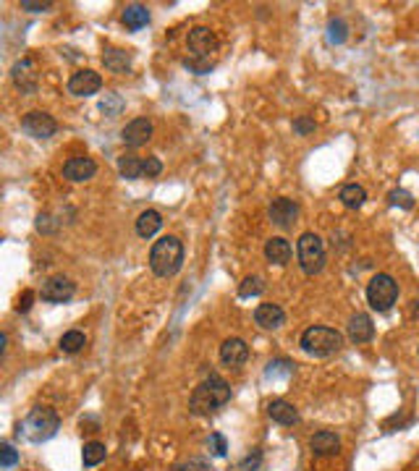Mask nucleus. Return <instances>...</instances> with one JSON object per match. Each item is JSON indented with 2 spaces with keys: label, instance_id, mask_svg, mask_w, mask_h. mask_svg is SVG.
<instances>
[{
  "label": "nucleus",
  "instance_id": "nucleus-1",
  "mask_svg": "<svg viewBox=\"0 0 419 471\" xmlns=\"http://www.w3.org/2000/svg\"><path fill=\"white\" fill-rule=\"evenodd\" d=\"M231 400V385L220 375H210L194 388L192 398H189V411L197 416H207L215 414L217 409H223Z\"/></svg>",
  "mask_w": 419,
  "mask_h": 471
},
{
  "label": "nucleus",
  "instance_id": "nucleus-2",
  "mask_svg": "<svg viewBox=\"0 0 419 471\" xmlns=\"http://www.w3.org/2000/svg\"><path fill=\"white\" fill-rule=\"evenodd\" d=\"M184 265V244L176 236H163L160 241L152 244L150 251V267L157 278H170L176 275Z\"/></svg>",
  "mask_w": 419,
  "mask_h": 471
},
{
  "label": "nucleus",
  "instance_id": "nucleus-3",
  "mask_svg": "<svg viewBox=\"0 0 419 471\" xmlns=\"http://www.w3.org/2000/svg\"><path fill=\"white\" fill-rule=\"evenodd\" d=\"M60 429L58 414L48 409V406H37L26 414V419L19 424V437H24L29 443H45L50 437H55Z\"/></svg>",
  "mask_w": 419,
  "mask_h": 471
},
{
  "label": "nucleus",
  "instance_id": "nucleus-4",
  "mask_svg": "<svg viewBox=\"0 0 419 471\" xmlns=\"http://www.w3.org/2000/svg\"><path fill=\"white\" fill-rule=\"evenodd\" d=\"M344 346V335L333 328H310L304 330L301 335V348L312 356H333V353L341 351Z\"/></svg>",
  "mask_w": 419,
  "mask_h": 471
},
{
  "label": "nucleus",
  "instance_id": "nucleus-5",
  "mask_svg": "<svg viewBox=\"0 0 419 471\" xmlns=\"http://www.w3.org/2000/svg\"><path fill=\"white\" fill-rule=\"evenodd\" d=\"M296 257H299L301 270L307 275H317L325 267V244L317 233H301L296 244Z\"/></svg>",
  "mask_w": 419,
  "mask_h": 471
},
{
  "label": "nucleus",
  "instance_id": "nucleus-6",
  "mask_svg": "<svg viewBox=\"0 0 419 471\" xmlns=\"http://www.w3.org/2000/svg\"><path fill=\"white\" fill-rule=\"evenodd\" d=\"M398 299V283L385 275V272H377L370 283H367V301L375 312H388L391 306L395 304Z\"/></svg>",
  "mask_w": 419,
  "mask_h": 471
},
{
  "label": "nucleus",
  "instance_id": "nucleus-7",
  "mask_svg": "<svg viewBox=\"0 0 419 471\" xmlns=\"http://www.w3.org/2000/svg\"><path fill=\"white\" fill-rule=\"evenodd\" d=\"M186 47L192 50V58L197 60H210V55L217 50V37L213 29L207 26H194L189 37H186Z\"/></svg>",
  "mask_w": 419,
  "mask_h": 471
},
{
  "label": "nucleus",
  "instance_id": "nucleus-8",
  "mask_svg": "<svg viewBox=\"0 0 419 471\" xmlns=\"http://www.w3.org/2000/svg\"><path fill=\"white\" fill-rule=\"evenodd\" d=\"M21 129L32 136V139H50L55 131H58V123L50 113H42V110H32L21 118Z\"/></svg>",
  "mask_w": 419,
  "mask_h": 471
},
{
  "label": "nucleus",
  "instance_id": "nucleus-9",
  "mask_svg": "<svg viewBox=\"0 0 419 471\" xmlns=\"http://www.w3.org/2000/svg\"><path fill=\"white\" fill-rule=\"evenodd\" d=\"M42 299L50 301V304H63V301H69L73 299L76 294V283H71L69 278H63V275H55V278H48V281L42 283Z\"/></svg>",
  "mask_w": 419,
  "mask_h": 471
},
{
  "label": "nucleus",
  "instance_id": "nucleus-10",
  "mask_svg": "<svg viewBox=\"0 0 419 471\" xmlns=\"http://www.w3.org/2000/svg\"><path fill=\"white\" fill-rule=\"evenodd\" d=\"M100 87H102V79H100V73L92 69L76 71V73H71V79H69V92L76 94V97L97 94L100 92Z\"/></svg>",
  "mask_w": 419,
  "mask_h": 471
},
{
  "label": "nucleus",
  "instance_id": "nucleus-11",
  "mask_svg": "<svg viewBox=\"0 0 419 471\" xmlns=\"http://www.w3.org/2000/svg\"><path fill=\"white\" fill-rule=\"evenodd\" d=\"M121 139H123L126 147L136 150V147H142V144L152 139V123L147 118H134L132 123L121 131Z\"/></svg>",
  "mask_w": 419,
  "mask_h": 471
},
{
  "label": "nucleus",
  "instance_id": "nucleus-12",
  "mask_svg": "<svg viewBox=\"0 0 419 471\" xmlns=\"http://www.w3.org/2000/svg\"><path fill=\"white\" fill-rule=\"evenodd\" d=\"M296 217H299V204L294 199H288V197H278L273 199L270 204V220L278 225V228H288V225L296 223Z\"/></svg>",
  "mask_w": 419,
  "mask_h": 471
},
{
  "label": "nucleus",
  "instance_id": "nucleus-13",
  "mask_svg": "<svg viewBox=\"0 0 419 471\" xmlns=\"http://www.w3.org/2000/svg\"><path fill=\"white\" fill-rule=\"evenodd\" d=\"M97 173V163L92 157H71L69 163L63 165V176L73 181V184H82Z\"/></svg>",
  "mask_w": 419,
  "mask_h": 471
},
{
  "label": "nucleus",
  "instance_id": "nucleus-14",
  "mask_svg": "<svg viewBox=\"0 0 419 471\" xmlns=\"http://www.w3.org/2000/svg\"><path fill=\"white\" fill-rule=\"evenodd\" d=\"M249 359V346L241 338H228L220 346V362L226 366H241Z\"/></svg>",
  "mask_w": 419,
  "mask_h": 471
},
{
  "label": "nucleus",
  "instance_id": "nucleus-15",
  "mask_svg": "<svg viewBox=\"0 0 419 471\" xmlns=\"http://www.w3.org/2000/svg\"><path fill=\"white\" fill-rule=\"evenodd\" d=\"M254 322L262 330H278L286 322V312L278 304H260L254 309Z\"/></svg>",
  "mask_w": 419,
  "mask_h": 471
},
{
  "label": "nucleus",
  "instance_id": "nucleus-16",
  "mask_svg": "<svg viewBox=\"0 0 419 471\" xmlns=\"http://www.w3.org/2000/svg\"><path fill=\"white\" fill-rule=\"evenodd\" d=\"M310 450L314 456H335L341 450V440L335 432L330 429H323V432H314L310 440Z\"/></svg>",
  "mask_w": 419,
  "mask_h": 471
},
{
  "label": "nucleus",
  "instance_id": "nucleus-17",
  "mask_svg": "<svg viewBox=\"0 0 419 471\" xmlns=\"http://www.w3.org/2000/svg\"><path fill=\"white\" fill-rule=\"evenodd\" d=\"M13 82H16V87L21 89V92H35L37 89V73H35V63L29 58L19 60L16 66H13L11 71Z\"/></svg>",
  "mask_w": 419,
  "mask_h": 471
},
{
  "label": "nucleus",
  "instance_id": "nucleus-18",
  "mask_svg": "<svg viewBox=\"0 0 419 471\" xmlns=\"http://www.w3.org/2000/svg\"><path fill=\"white\" fill-rule=\"evenodd\" d=\"M267 416H270L273 422L283 424V427H291V424L299 422V411L294 409V403H288V400L283 398L267 403Z\"/></svg>",
  "mask_w": 419,
  "mask_h": 471
},
{
  "label": "nucleus",
  "instance_id": "nucleus-19",
  "mask_svg": "<svg viewBox=\"0 0 419 471\" xmlns=\"http://www.w3.org/2000/svg\"><path fill=\"white\" fill-rule=\"evenodd\" d=\"M348 338L351 343H367L372 341V335H375V325H372V319L367 314H362L357 312L354 317L348 319Z\"/></svg>",
  "mask_w": 419,
  "mask_h": 471
},
{
  "label": "nucleus",
  "instance_id": "nucleus-20",
  "mask_svg": "<svg viewBox=\"0 0 419 471\" xmlns=\"http://www.w3.org/2000/svg\"><path fill=\"white\" fill-rule=\"evenodd\" d=\"M265 257H267V262L283 267V265H288V259H291V244H288L286 238L276 236V238H270V241L265 244Z\"/></svg>",
  "mask_w": 419,
  "mask_h": 471
},
{
  "label": "nucleus",
  "instance_id": "nucleus-21",
  "mask_svg": "<svg viewBox=\"0 0 419 471\" xmlns=\"http://www.w3.org/2000/svg\"><path fill=\"white\" fill-rule=\"evenodd\" d=\"M123 24H126V29H132V32H139L142 26L150 24V11H147V6L142 3H132V6H126L123 8Z\"/></svg>",
  "mask_w": 419,
  "mask_h": 471
},
{
  "label": "nucleus",
  "instance_id": "nucleus-22",
  "mask_svg": "<svg viewBox=\"0 0 419 471\" xmlns=\"http://www.w3.org/2000/svg\"><path fill=\"white\" fill-rule=\"evenodd\" d=\"M102 63H105V69H110L113 73H126V71L132 69V55H129L126 50H118V47H105Z\"/></svg>",
  "mask_w": 419,
  "mask_h": 471
},
{
  "label": "nucleus",
  "instance_id": "nucleus-23",
  "mask_svg": "<svg viewBox=\"0 0 419 471\" xmlns=\"http://www.w3.org/2000/svg\"><path fill=\"white\" fill-rule=\"evenodd\" d=\"M163 228V217L157 210H144L139 217H136V233L142 238H152Z\"/></svg>",
  "mask_w": 419,
  "mask_h": 471
},
{
  "label": "nucleus",
  "instance_id": "nucleus-24",
  "mask_svg": "<svg viewBox=\"0 0 419 471\" xmlns=\"http://www.w3.org/2000/svg\"><path fill=\"white\" fill-rule=\"evenodd\" d=\"M118 173L126 181H136L139 176H144V160L136 154H123L118 157Z\"/></svg>",
  "mask_w": 419,
  "mask_h": 471
},
{
  "label": "nucleus",
  "instance_id": "nucleus-25",
  "mask_svg": "<svg viewBox=\"0 0 419 471\" xmlns=\"http://www.w3.org/2000/svg\"><path fill=\"white\" fill-rule=\"evenodd\" d=\"M364 199H367V191L359 184H346V186L341 188V202L346 204L348 210H359Z\"/></svg>",
  "mask_w": 419,
  "mask_h": 471
},
{
  "label": "nucleus",
  "instance_id": "nucleus-26",
  "mask_svg": "<svg viewBox=\"0 0 419 471\" xmlns=\"http://www.w3.org/2000/svg\"><path fill=\"white\" fill-rule=\"evenodd\" d=\"M105 456H108V450H105L102 443H87V445H84V453H82V461H84V466L92 469L97 463H102Z\"/></svg>",
  "mask_w": 419,
  "mask_h": 471
},
{
  "label": "nucleus",
  "instance_id": "nucleus-27",
  "mask_svg": "<svg viewBox=\"0 0 419 471\" xmlns=\"http://www.w3.org/2000/svg\"><path fill=\"white\" fill-rule=\"evenodd\" d=\"M84 346H87V338H84L82 330H69V332L60 338V351L63 353H76L82 351Z\"/></svg>",
  "mask_w": 419,
  "mask_h": 471
},
{
  "label": "nucleus",
  "instance_id": "nucleus-28",
  "mask_svg": "<svg viewBox=\"0 0 419 471\" xmlns=\"http://www.w3.org/2000/svg\"><path fill=\"white\" fill-rule=\"evenodd\" d=\"M265 291V281L260 275H249V278H244L239 285V296L241 299H249V296H260Z\"/></svg>",
  "mask_w": 419,
  "mask_h": 471
},
{
  "label": "nucleus",
  "instance_id": "nucleus-29",
  "mask_svg": "<svg viewBox=\"0 0 419 471\" xmlns=\"http://www.w3.org/2000/svg\"><path fill=\"white\" fill-rule=\"evenodd\" d=\"M388 202L393 204V207H401V210H411L414 207V197L404 191V188H393L391 194H388Z\"/></svg>",
  "mask_w": 419,
  "mask_h": 471
},
{
  "label": "nucleus",
  "instance_id": "nucleus-30",
  "mask_svg": "<svg viewBox=\"0 0 419 471\" xmlns=\"http://www.w3.org/2000/svg\"><path fill=\"white\" fill-rule=\"evenodd\" d=\"M173 471H213V469H210V463L204 459L194 456V459H186V461H181V463H176Z\"/></svg>",
  "mask_w": 419,
  "mask_h": 471
},
{
  "label": "nucleus",
  "instance_id": "nucleus-31",
  "mask_svg": "<svg viewBox=\"0 0 419 471\" xmlns=\"http://www.w3.org/2000/svg\"><path fill=\"white\" fill-rule=\"evenodd\" d=\"M260 466H262V453H260V450H251L247 459L236 463V471H260Z\"/></svg>",
  "mask_w": 419,
  "mask_h": 471
},
{
  "label": "nucleus",
  "instance_id": "nucleus-32",
  "mask_svg": "<svg viewBox=\"0 0 419 471\" xmlns=\"http://www.w3.org/2000/svg\"><path fill=\"white\" fill-rule=\"evenodd\" d=\"M207 445H210V453L213 456H217V459H223L228 453V443H226V437L220 435V432H213L210 435V440H207Z\"/></svg>",
  "mask_w": 419,
  "mask_h": 471
},
{
  "label": "nucleus",
  "instance_id": "nucleus-33",
  "mask_svg": "<svg viewBox=\"0 0 419 471\" xmlns=\"http://www.w3.org/2000/svg\"><path fill=\"white\" fill-rule=\"evenodd\" d=\"M121 107H123V103H121V97L118 94H108V97H105V100H102V103H100V110H102V113H105V116H118L121 113Z\"/></svg>",
  "mask_w": 419,
  "mask_h": 471
},
{
  "label": "nucleus",
  "instance_id": "nucleus-34",
  "mask_svg": "<svg viewBox=\"0 0 419 471\" xmlns=\"http://www.w3.org/2000/svg\"><path fill=\"white\" fill-rule=\"evenodd\" d=\"M16 461H19V453L13 450V445L3 443V445H0V466H3V469H11Z\"/></svg>",
  "mask_w": 419,
  "mask_h": 471
},
{
  "label": "nucleus",
  "instance_id": "nucleus-35",
  "mask_svg": "<svg viewBox=\"0 0 419 471\" xmlns=\"http://www.w3.org/2000/svg\"><path fill=\"white\" fill-rule=\"evenodd\" d=\"M314 129H317V123H314L310 116H299L294 121V131H296L299 136H307V134H312Z\"/></svg>",
  "mask_w": 419,
  "mask_h": 471
},
{
  "label": "nucleus",
  "instance_id": "nucleus-36",
  "mask_svg": "<svg viewBox=\"0 0 419 471\" xmlns=\"http://www.w3.org/2000/svg\"><path fill=\"white\" fill-rule=\"evenodd\" d=\"M265 375H267V377H276V375L291 377V375H294V366L288 364V362H270Z\"/></svg>",
  "mask_w": 419,
  "mask_h": 471
},
{
  "label": "nucleus",
  "instance_id": "nucleus-37",
  "mask_svg": "<svg viewBox=\"0 0 419 471\" xmlns=\"http://www.w3.org/2000/svg\"><path fill=\"white\" fill-rule=\"evenodd\" d=\"M330 42H335V45H341L344 39H346V24L341 21V19H335V21H330Z\"/></svg>",
  "mask_w": 419,
  "mask_h": 471
},
{
  "label": "nucleus",
  "instance_id": "nucleus-38",
  "mask_svg": "<svg viewBox=\"0 0 419 471\" xmlns=\"http://www.w3.org/2000/svg\"><path fill=\"white\" fill-rule=\"evenodd\" d=\"M184 66H186L189 71H194V73H199V76H202V73H210V71H213V63H210V60L186 58V60H184Z\"/></svg>",
  "mask_w": 419,
  "mask_h": 471
},
{
  "label": "nucleus",
  "instance_id": "nucleus-39",
  "mask_svg": "<svg viewBox=\"0 0 419 471\" xmlns=\"http://www.w3.org/2000/svg\"><path fill=\"white\" fill-rule=\"evenodd\" d=\"M21 8L29 13H42V11H50L53 3H50V0H42V3H39V0H21Z\"/></svg>",
  "mask_w": 419,
  "mask_h": 471
},
{
  "label": "nucleus",
  "instance_id": "nucleus-40",
  "mask_svg": "<svg viewBox=\"0 0 419 471\" xmlns=\"http://www.w3.org/2000/svg\"><path fill=\"white\" fill-rule=\"evenodd\" d=\"M160 173H163V163H160L157 157H147V160H144V176L155 178L160 176Z\"/></svg>",
  "mask_w": 419,
  "mask_h": 471
},
{
  "label": "nucleus",
  "instance_id": "nucleus-41",
  "mask_svg": "<svg viewBox=\"0 0 419 471\" xmlns=\"http://www.w3.org/2000/svg\"><path fill=\"white\" fill-rule=\"evenodd\" d=\"M37 231H39V233H55V231H58V223H53L50 215H39V217H37Z\"/></svg>",
  "mask_w": 419,
  "mask_h": 471
},
{
  "label": "nucleus",
  "instance_id": "nucleus-42",
  "mask_svg": "<svg viewBox=\"0 0 419 471\" xmlns=\"http://www.w3.org/2000/svg\"><path fill=\"white\" fill-rule=\"evenodd\" d=\"M32 301H35V291H24L21 299H19V304H16V309H19V312H29V309H32Z\"/></svg>",
  "mask_w": 419,
  "mask_h": 471
},
{
  "label": "nucleus",
  "instance_id": "nucleus-43",
  "mask_svg": "<svg viewBox=\"0 0 419 471\" xmlns=\"http://www.w3.org/2000/svg\"><path fill=\"white\" fill-rule=\"evenodd\" d=\"M411 314L419 319V301H414V306H411Z\"/></svg>",
  "mask_w": 419,
  "mask_h": 471
}]
</instances>
